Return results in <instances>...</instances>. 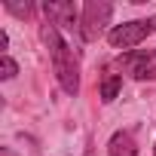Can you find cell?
<instances>
[{"label":"cell","instance_id":"1","mask_svg":"<svg viewBox=\"0 0 156 156\" xmlns=\"http://www.w3.org/2000/svg\"><path fill=\"white\" fill-rule=\"evenodd\" d=\"M43 40L49 46V55H52V67H55V76L67 95H76L80 92V64L73 58V49L61 40L58 28L55 25H46L43 28Z\"/></svg>","mask_w":156,"mask_h":156},{"label":"cell","instance_id":"2","mask_svg":"<svg viewBox=\"0 0 156 156\" xmlns=\"http://www.w3.org/2000/svg\"><path fill=\"white\" fill-rule=\"evenodd\" d=\"M110 16H113V6L107 0H89L80 16V37L86 43H95L104 34V25L110 22Z\"/></svg>","mask_w":156,"mask_h":156},{"label":"cell","instance_id":"3","mask_svg":"<svg viewBox=\"0 0 156 156\" xmlns=\"http://www.w3.org/2000/svg\"><path fill=\"white\" fill-rule=\"evenodd\" d=\"M150 31H153V25H150V22H141V19H135V22L116 25V28L107 34V40H110V46H113V49H129V46H138V43H144V40L150 37Z\"/></svg>","mask_w":156,"mask_h":156},{"label":"cell","instance_id":"4","mask_svg":"<svg viewBox=\"0 0 156 156\" xmlns=\"http://www.w3.org/2000/svg\"><path fill=\"white\" fill-rule=\"evenodd\" d=\"M43 12H46L49 25H61V28H73L76 25V6L70 0H46Z\"/></svg>","mask_w":156,"mask_h":156},{"label":"cell","instance_id":"5","mask_svg":"<svg viewBox=\"0 0 156 156\" xmlns=\"http://www.w3.org/2000/svg\"><path fill=\"white\" fill-rule=\"evenodd\" d=\"M119 64H126V70L135 76V80H153L156 76V64H153V55H144V52H132V55H122Z\"/></svg>","mask_w":156,"mask_h":156},{"label":"cell","instance_id":"6","mask_svg":"<svg viewBox=\"0 0 156 156\" xmlns=\"http://www.w3.org/2000/svg\"><path fill=\"white\" fill-rule=\"evenodd\" d=\"M107 153L110 156H138V144H135L132 132H113L110 144H107Z\"/></svg>","mask_w":156,"mask_h":156},{"label":"cell","instance_id":"7","mask_svg":"<svg viewBox=\"0 0 156 156\" xmlns=\"http://www.w3.org/2000/svg\"><path fill=\"white\" fill-rule=\"evenodd\" d=\"M119 89H122V76L119 73H104V80H101V101L110 104L119 95Z\"/></svg>","mask_w":156,"mask_h":156},{"label":"cell","instance_id":"8","mask_svg":"<svg viewBox=\"0 0 156 156\" xmlns=\"http://www.w3.org/2000/svg\"><path fill=\"white\" fill-rule=\"evenodd\" d=\"M16 73H19V64L9 55H0V80H12Z\"/></svg>","mask_w":156,"mask_h":156},{"label":"cell","instance_id":"9","mask_svg":"<svg viewBox=\"0 0 156 156\" xmlns=\"http://www.w3.org/2000/svg\"><path fill=\"white\" fill-rule=\"evenodd\" d=\"M3 6H6V9H9L12 16H19V19H28V16H31V9H34L31 3H12V0H6Z\"/></svg>","mask_w":156,"mask_h":156},{"label":"cell","instance_id":"10","mask_svg":"<svg viewBox=\"0 0 156 156\" xmlns=\"http://www.w3.org/2000/svg\"><path fill=\"white\" fill-rule=\"evenodd\" d=\"M9 46V37H6V31H0V49H6Z\"/></svg>","mask_w":156,"mask_h":156},{"label":"cell","instance_id":"11","mask_svg":"<svg viewBox=\"0 0 156 156\" xmlns=\"http://www.w3.org/2000/svg\"><path fill=\"white\" fill-rule=\"evenodd\" d=\"M150 25H153V31H156V19H150Z\"/></svg>","mask_w":156,"mask_h":156},{"label":"cell","instance_id":"12","mask_svg":"<svg viewBox=\"0 0 156 156\" xmlns=\"http://www.w3.org/2000/svg\"><path fill=\"white\" fill-rule=\"evenodd\" d=\"M153 58H156V49H153Z\"/></svg>","mask_w":156,"mask_h":156},{"label":"cell","instance_id":"13","mask_svg":"<svg viewBox=\"0 0 156 156\" xmlns=\"http://www.w3.org/2000/svg\"><path fill=\"white\" fill-rule=\"evenodd\" d=\"M153 156H156V150H153Z\"/></svg>","mask_w":156,"mask_h":156}]
</instances>
